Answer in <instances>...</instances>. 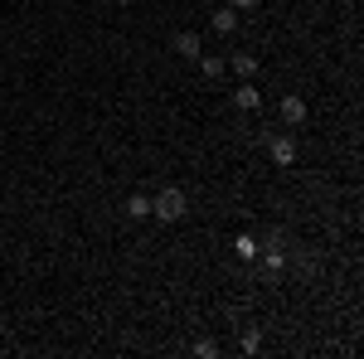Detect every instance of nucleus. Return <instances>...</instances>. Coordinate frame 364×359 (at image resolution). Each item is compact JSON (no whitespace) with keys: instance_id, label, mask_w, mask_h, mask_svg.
Segmentation results:
<instances>
[{"instance_id":"nucleus-1","label":"nucleus","mask_w":364,"mask_h":359,"mask_svg":"<svg viewBox=\"0 0 364 359\" xmlns=\"http://www.w3.org/2000/svg\"><path fill=\"white\" fill-rule=\"evenodd\" d=\"M151 214H156L161 223H180L185 219V190H175V185L161 190L156 199H151Z\"/></svg>"},{"instance_id":"nucleus-2","label":"nucleus","mask_w":364,"mask_h":359,"mask_svg":"<svg viewBox=\"0 0 364 359\" xmlns=\"http://www.w3.org/2000/svg\"><path fill=\"white\" fill-rule=\"evenodd\" d=\"M267 156H272V166H277V170H291V166H296V141H291V136H272V141H267Z\"/></svg>"},{"instance_id":"nucleus-3","label":"nucleus","mask_w":364,"mask_h":359,"mask_svg":"<svg viewBox=\"0 0 364 359\" xmlns=\"http://www.w3.org/2000/svg\"><path fill=\"white\" fill-rule=\"evenodd\" d=\"M282 122H287V127H301V122H306V97L287 92V97H282Z\"/></svg>"},{"instance_id":"nucleus-4","label":"nucleus","mask_w":364,"mask_h":359,"mask_svg":"<svg viewBox=\"0 0 364 359\" xmlns=\"http://www.w3.org/2000/svg\"><path fill=\"white\" fill-rule=\"evenodd\" d=\"M233 107H238V112H257V107H262V92H257V83H252V78L233 92Z\"/></svg>"},{"instance_id":"nucleus-5","label":"nucleus","mask_w":364,"mask_h":359,"mask_svg":"<svg viewBox=\"0 0 364 359\" xmlns=\"http://www.w3.org/2000/svg\"><path fill=\"white\" fill-rule=\"evenodd\" d=\"M175 54H180V58H199V54H204V44H199L195 29H180V34H175Z\"/></svg>"},{"instance_id":"nucleus-6","label":"nucleus","mask_w":364,"mask_h":359,"mask_svg":"<svg viewBox=\"0 0 364 359\" xmlns=\"http://www.w3.org/2000/svg\"><path fill=\"white\" fill-rule=\"evenodd\" d=\"M209 29H214V34H233V29H238V10H233V5L214 10V15H209Z\"/></svg>"},{"instance_id":"nucleus-7","label":"nucleus","mask_w":364,"mask_h":359,"mask_svg":"<svg viewBox=\"0 0 364 359\" xmlns=\"http://www.w3.org/2000/svg\"><path fill=\"white\" fill-rule=\"evenodd\" d=\"M233 252H238L243 262H252V257H257V238H252V233H238V238H233Z\"/></svg>"},{"instance_id":"nucleus-8","label":"nucleus","mask_w":364,"mask_h":359,"mask_svg":"<svg viewBox=\"0 0 364 359\" xmlns=\"http://www.w3.org/2000/svg\"><path fill=\"white\" fill-rule=\"evenodd\" d=\"M195 63H199V73H204V78H219V73H224V58H219V54H199Z\"/></svg>"},{"instance_id":"nucleus-9","label":"nucleus","mask_w":364,"mask_h":359,"mask_svg":"<svg viewBox=\"0 0 364 359\" xmlns=\"http://www.w3.org/2000/svg\"><path fill=\"white\" fill-rule=\"evenodd\" d=\"M127 214H132V219H146V214H151V194H132V199H127Z\"/></svg>"},{"instance_id":"nucleus-10","label":"nucleus","mask_w":364,"mask_h":359,"mask_svg":"<svg viewBox=\"0 0 364 359\" xmlns=\"http://www.w3.org/2000/svg\"><path fill=\"white\" fill-rule=\"evenodd\" d=\"M257 252H262L267 272H282V267H287V252H282V248H257Z\"/></svg>"},{"instance_id":"nucleus-11","label":"nucleus","mask_w":364,"mask_h":359,"mask_svg":"<svg viewBox=\"0 0 364 359\" xmlns=\"http://www.w3.org/2000/svg\"><path fill=\"white\" fill-rule=\"evenodd\" d=\"M233 68H238L243 78H257V54H238V58H233Z\"/></svg>"},{"instance_id":"nucleus-12","label":"nucleus","mask_w":364,"mask_h":359,"mask_svg":"<svg viewBox=\"0 0 364 359\" xmlns=\"http://www.w3.org/2000/svg\"><path fill=\"white\" fill-rule=\"evenodd\" d=\"M195 355L199 359H214V355H219V345H214V340H195Z\"/></svg>"},{"instance_id":"nucleus-13","label":"nucleus","mask_w":364,"mask_h":359,"mask_svg":"<svg viewBox=\"0 0 364 359\" xmlns=\"http://www.w3.org/2000/svg\"><path fill=\"white\" fill-rule=\"evenodd\" d=\"M228 5H233V10H252L257 0H228Z\"/></svg>"},{"instance_id":"nucleus-14","label":"nucleus","mask_w":364,"mask_h":359,"mask_svg":"<svg viewBox=\"0 0 364 359\" xmlns=\"http://www.w3.org/2000/svg\"><path fill=\"white\" fill-rule=\"evenodd\" d=\"M117 5H132V0H117Z\"/></svg>"}]
</instances>
